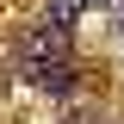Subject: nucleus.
<instances>
[{"label":"nucleus","instance_id":"nucleus-1","mask_svg":"<svg viewBox=\"0 0 124 124\" xmlns=\"http://www.w3.org/2000/svg\"><path fill=\"white\" fill-rule=\"evenodd\" d=\"M62 56H68V37H62V31H31V44H25V75H31V68H44V62H62Z\"/></svg>","mask_w":124,"mask_h":124},{"label":"nucleus","instance_id":"nucleus-2","mask_svg":"<svg viewBox=\"0 0 124 124\" xmlns=\"http://www.w3.org/2000/svg\"><path fill=\"white\" fill-rule=\"evenodd\" d=\"M31 87H44V93H68V87H75V68H68V56H62V62H44V68H31Z\"/></svg>","mask_w":124,"mask_h":124},{"label":"nucleus","instance_id":"nucleus-3","mask_svg":"<svg viewBox=\"0 0 124 124\" xmlns=\"http://www.w3.org/2000/svg\"><path fill=\"white\" fill-rule=\"evenodd\" d=\"M81 13H87V0H50V31H68Z\"/></svg>","mask_w":124,"mask_h":124}]
</instances>
